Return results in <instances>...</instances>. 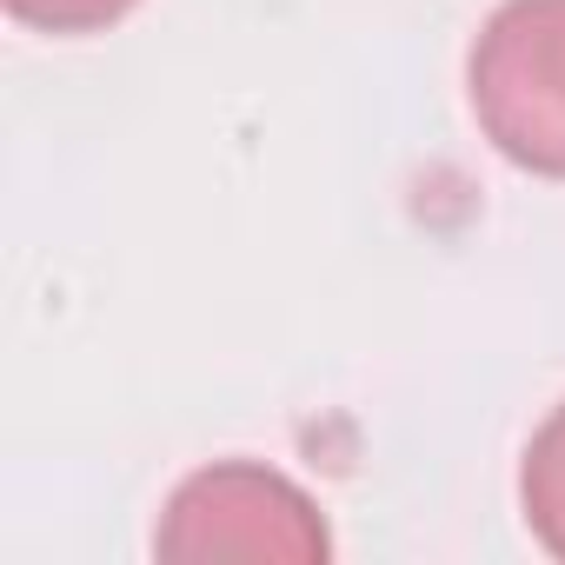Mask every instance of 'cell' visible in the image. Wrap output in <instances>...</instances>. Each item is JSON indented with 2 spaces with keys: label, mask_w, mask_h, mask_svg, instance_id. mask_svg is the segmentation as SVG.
<instances>
[{
  "label": "cell",
  "mask_w": 565,
  "mask_h": 565,
  "mask_svg": "<svg viewBox=\"0 0 565 565\" xmlns=\"http://www.w3.org/2000/svg\"><path fill=\"white\" fill-rule=\"evenodd\" d=\"M160 558H287L320 565L333 552V532L307 486H294L279 466L259 459H220L173 486L160 532Z\"/></svg>",
  "instance_id": "cell-2"
},
{
  "label": "cell",
  "mask_w": 565,
  "mask_h": 565,
  "mask_svg": "<svg viewBox=\"0 0 565 565\" xmlns=\"http://www.w3.org/2000/svg\"><path fill=\"white\" fill-rule=\"evenodd\" d=\"M519 512H525V532L565 565V399L525 439V459H519Z\"/></svg>",
  "instance_id": "cell-3"
},
{
  "label": "cell",
  "mask_w": 565,
  "mask_h": 565,
  "mask_svg": "<svg viewBox=\"0 0 565 565\" xmlns=\"http://www.w3.org/2000/svg\"><path fill=\"white\" fill-rule=\"evenodd\" d=\"M21 28L34 34H107L114 21H127L140 0H0Z\"/></svg>",
  "instance_id": "cell-4"
},
{
  "label": "cell",
  "mask_w": 565,
  "mask_h": 565,
  "mask_svg": "<svg viewBox=\"0 0 565 565\" xmlns=\"http://www.w3.org/2000/svg\"><path fill=\"white\" fill-rule=\"evenodd\" d=\"M466 100L499 160L565 180V0H499L466 54Z\"/></svg>",
  "instance_id": "cell-1"
}]
</instances>
